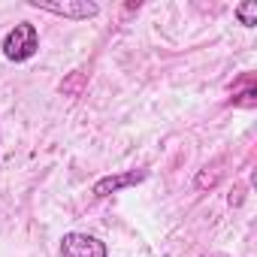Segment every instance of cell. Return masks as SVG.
<instances>
[{"mask_svg":"<svg viewBox=\"0 0 257 257\" xmlns=\"http://www.w3.org/2000/svg\"><path fill=\"white\" fill-rule=\"evenodd\" d=\"M146 170H131V173H118V176H103V179H97L94 182V197H109V194H118V191H124V188H134V185H140V182H146Z\"/></svg>","mask_w":257,"mask_h":257,"instance_id":"277c9868","label":"cell"},{"mask_svg":"<svg viewBox=\"0 0 257 257\" xmlns=\"http://www.w3.org/2000/svg\"><path fill=\"white\" fill-rule=\"evenodd\" d=\"M233 16H236V22L242 28H254L257 25V4H254V0H245V4H239L233 10Z\"/></svg>","mask_w":257,"mask_h":257,"instance_id":"5b68a950","label":"cell"},{"mask_svg":"<svg viewBox=\"0 0 257 257\" xmlns=\"http://www.w3.org/2000/svg\"><path fill=\"white\" fill-rule=\"evenodd\" d=\"M109 248L97 236L88 233H67L61 239V257H106Z\"/></svg>","mask_w":257,"mask_h":257,"instance_id":"3957f363","label":"cell"},{"mask_svg":"<svg viewBox=\"0 0 257 257\" xmlns=\"http://www.w3.org/2000/svg\"><path fill=\"white\" fill-rule=\"evenodd\" d=\"M0 49H4V58L13 61V64H25L37 55L40 49V34H37V25L31 22H19L13 31H7L4 43H0Z\"/></svg>","mask_w":257,"mask_h":257,"instance_id":"6da1fadb","label":"cell"},{"mask_svg":"<svg viewBox=\"0 0 257 257\" xmlns=\"http://www.w3.org/2000/svg\"><path fill=\"white\" fill-rule=\"evenodd\" d=\"M212 185H218V170L212 167V173L209 170H203L200 176H197V188L203 191V188H212Z\"/></svg>","mask_w":257,"mask_h":257,"instance_id":"8992f818","label":"cell"},{"mask_svg":"<svg viewBox=\"0 0 257 257\" xmlns=\"http://www.w3.org/2000/svg\"><path fill=\"white\" fill-rule=\"evenodd\" d=\"M28 7L40 10V13H52L70 22H88L100 13V7L94 0H28Z\"/></svg>","mask_w":257,"mask_h":257,"instance_id":"7a4b0ae2","label":"cell"}]
</instances>
